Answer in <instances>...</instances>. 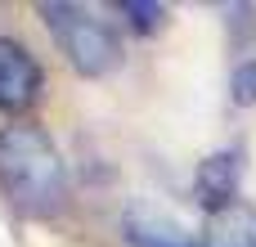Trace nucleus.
Listing matches in <instances>:
<instances>
[{
    "instance_id": "nucleus-1",
    "label": "nucleus",
    "mask_w": 256,
    "mask_h": 247,
    "mask_svg": "<svg viewBox=\"0 0 256 247\" xmlns=\"http://www.w3.org/2000/svg\"><path fill=\"white\" fill-rule=\"evenodd\" d=\"M0 194L22 216H54L68 198V166L40 126H0Z\"/></svg>"
},
{
    "instance_id": "nucleus-2",
    "label": "nucleus",
    "mask_w": 256,
    "mask_h": 247,
    "mask_svg": "<svg viewBox=\"0 0 256 247\" xmlns=\"http://www.w3.org/2000/svg\"><path fill=\"white\" fill-rule=\"evenodd\" d=\"M40 18L50 27V36L58 40L63 58L72 63L76 76H108L117 63H122V40L112 36L108 22H99L90 9L81 4H68V0H45L40 4Z\"/></svg>"
},
{
    "instance_id": "nucleus-3",
    "label": "nucleus",
    "mask_w": 256,
    "mask_h": 247,
    "mask_svg": "<svg viewBox=\"0 0 256 247\" xmlns=\"http://www.w3.org/2000/svg\"><path fill=\"white\" fill-rule=\"evenodd\" d=\"M40 94V63L14 36H0V112H27Z\"/></svg>"
},
{
    "instance_id": "nucleus-4",
    "label": "nucleus",
    "mask_w": 256,
    "mask_h": 247,
    "mask_svg": "<svg viewBox=\"0 0 256 247\" xmlns=\"http://www.w3.org/2000/svg\"><path fill=\"white\" fill-rule=\"evenodd\" d=\"M122 234H126L130 247H194V234H189L171 212H162V207L148 202V198L126 202V212H122Z\"/></svg>"
},
{
    "instance_id": "nucleus-5",
    "label": "nucleus",
    "mask_w": 256,
    "mask_h": 247,
    "mask_svg": "<svg viewBox=\"0 0 256 247\" xmlns=\"http://www.w3.org/2000/svg\"><path fill=\"white\" fill-rule=\"evenodd\" d=\"M238 180H243V153L238 148H220L212 158L198 162V176H194V198L207 216L225 212L238 202Z\"/></svg>"
},
{
    "instance_id": "nucleus-6",
    "label": "nucleus",
    "mask_w": 256,
    "mask_h": 247,
    "mask_svg": "<svg viewBox=\"0 0 256 247\" xmlns=\"http://www.w3.org/2000/svg\"><path fill=\"white\" fill-rule=\"evenodd\" d=\"M194 247H256V207L234 202L207 216L202 234H194Z\"/></svg>"
},
{
    "instance_id": "nucleus-7",
    "label": "nucleus",
    "mask_w": 256,
    "mask_h": 247,
    "mask_svg": "<svg viewBox=\"0 0 256 247\" xmlns=\"http://www.w3.org/2000/svg\"><path fill=\"white\" fill-rule=\"evenodd\" d=\"M117 9H122V14H126V22H130L135 32H144V36H148V32H158V27L171 18V14H166V4H153V0H122Z\"/></svg>"
},
{
    "instance_id": "nucleus-8",
    "label": "nucleus",
    "mask_w": 256,
    "mask_h": 247,
    "mask_svg": "<svg viewBox=\"0 0 256 247\" xmlns=\"http://www.w3.org/2000/svg\"><path fill=\"white\" fill-rule=\"evenodd\" d=\"M230 99H234L238 108H252L256 104V58H248V63L234 68V76H230Z\"/></svg>"
}]
</instances>
